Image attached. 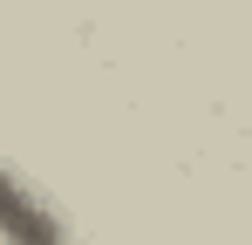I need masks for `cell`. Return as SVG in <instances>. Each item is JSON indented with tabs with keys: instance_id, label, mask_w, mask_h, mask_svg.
<instances>
[{
	"instance_id": "6da1fadb",
	"label": "cell",
	"mask_w": 252,
	"mask_h": 245,
	"mask_svg": "<svg viewBox=\"0 0 252 245\" xmlns=\"http://www.w3.org/2000/svg\"><path fill=\"white\" fill-rule=\"evenodd\" d=\"M0 245H75V232L55 211V198L28 170H14L7 157H0Z\"/></svg>"
}]
</instances>
